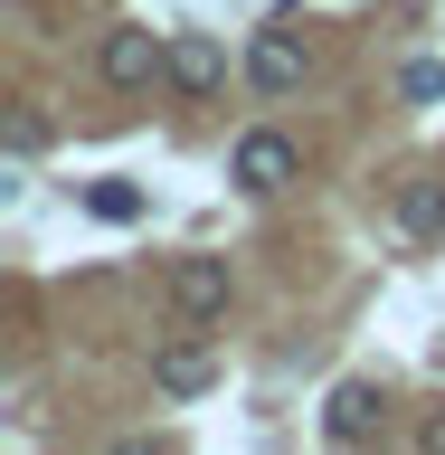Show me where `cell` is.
Returning <instances> with one entry per match:
<instances>
[{"label": "cell", "instance_id": "cell-1", "mask_svg": "<svg viewBox=\"0 0 445 455\" xmlns=\"http://www.w3.org/2000/svg\"><path fill=\"white\" fill-rule=\"evenodd\" d=\"M171 313L180 323H219L227 313V256H180L171 266Z\"/></svg>", "mask_w": 445, "mask_h": 455}, {"label": "cell", "instance_id": "cell-2", "mask_svg": "<svg viewBox=\"0 0 445 455\" xmlns=\"http://www.w3.org/2000/svg\"><path fill=\"white\" fill-rule=\"evenodd\" d=\"M379 427H389V398L370 389V379H341V389L322 398V436H332V446H370Z\"/></svg>", "mask_w": 445, "mask_h": 455}, {"label": "cell", "instance_id": "cell-3", "mask_svg": "<svg viewBox=\"0 0 445 455\" xmlns=\"http://www.w3.org/2000/svg\"><path fill=\"white\" fill-rule=\"evenodd\" d=\"M247 85H256V95H294V85H304V38H294V28H256Z\"/></svg>", "mask_w": 445, "mask_h": 455}, {"label": "cell", "instance_id": "cell-4", "mask_svg": "<svg viewBox=\"0 0 445 455\" xmlns=\"http://www.w3.org/2000/svg\"><path fill=\"white\" fill-rule=\"evenodd\" d=\"M227 171H237V190L275 199L284 180H294V142H284V133H247V142H237V162H227Z\"/></svg>", "mask_w": 445, "mask_h": 455}, {"label": "cell", "instance_id": "cell-5", "mask_svg": "<svg viewBox=\"0 0 445 455\" xmlns=\"http://www.w3.org/2000/svg\"><path fill=\"white\" fill-rule=\"evenodd\" d=\"M171 67V48L152 38V28H114L105 38V85H152Z\"/></svg>", "mask_w": 445, "mask_h": 455}, {"label": "cell", "instance_id": "cell-6", "mask_svg": "<svg viewBox=\"0 0 445 455\" xmlns=\"http://www.w3.org/2000/svg\"><path fill=\"white\" fill-rule=\"evenodd\" d=\"M171 85H180V95H219L227 85V57H219V38H190V28H180V38H171V67H162Z\"/></svg>", "mask_w": 445, "mask_h": 455}, {"label": "cell", "instance_id": "cell-7", "mask_svg": "<svg viewBox=\"0 0 445 455\" xmlns=\"http://www.w3.org/2000/svg\"><path fill=\"white\" fill-rule=\"evenodd\" d=\"M152 389L162 398H199L209 389V351H199V341H171L162 361H152Z\"/></svg>", "mask_w": 445, "mask_h": 455}, {"label": "cell", "instance_id": "cell-8", "mask_svg": "<svg viewBox=\"0 0 445 455\" xmlns=\"http://www.w3.org/2000/svg\"><path fill=\"white\" fill-rule=\"evenodd\" d=\"M85 209L114 219V228H133V219H142V190H133V180H85Z\"/></svg>", "mask_w": 445, "mask_h": 455}, {"label": "cell", "instance_id": "cell-9", "mask_svg": "<svg viewBox=\"0 0 445 455\" xmlns=\"http://www.w3.org/2000/svg\"><path fill=\"white\" fill-rule=\"evenodd\" d=\"M398 95H408V105H436V95H445V67H436V57H417V67L398 76Z\"/></svg>", "mask_w": 445, "mask_h": 455}, {"label": "cell", "instance_id": "cell-10", "mask_svg": "<svg viewBox=\"0 0 445 455\" xmlns=\"http://www.w3.org/2000/svg\"><path fill=\"white\" fill-rule=\"evenodd\" d=\"M38 142H48V124H38V114L20 105V114H10V162H28V152H38Z\"/></svg>", "mask_w": 445, "mask_h": 455}]
</instances>
